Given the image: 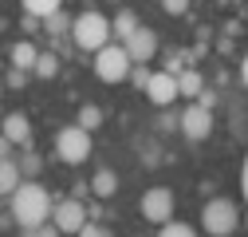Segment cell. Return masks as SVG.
I'll return each instance as SVG.
<instances>
[{"label":"cell","instance_id":"7a4b0ae2","mask_svg":"<svg viewBox=\"0 0 248 237\" xmlns=\"http://www.w3.org/2000/svg\"><path fill=\"white\" fill-rule=\"evenodd\" d=\"M71 36L83 51H99L110 44V20L103 12H83L75 24H71Z\"/></svg>","mask_w":248,"mask_h":237},{"label":"cell","instance_id":"5b68a950","mask_svg":"<svg viewBox=\"0 0 248 237\" xmlns=\"http://www.w3.org/2000/svg\"><path fill=\"white\" fill-rule=\"evenodd\" d=\"M55 154L63 158L67 166L87 162V158H91V131H83L79 123H75V127H63V131L55 135Z\"/></svg>","mask_w":248,"mask_h":237},{"label":"cell","instance_id":"44dd1931","mask_svg":"<svg viewBox=\"0 0 248 237\" xmlns=\"http://www.w3.org/2000/svg\"><path fill=\"white\" fill-rule=\"evenodd\" d=\"M28 237H63V233H59L51 221H44V225H36V229H28Z\"/></svg>","mask_w":248,"mask_h":237},{"label":"cell","instance_id":"603a6c76","mask_svg":"<svg viewBox=\"0 0 248 237\" xmlns=\"http://www.w3.org/2000/svg\"><path fill=\"white\" fill-rule=\"evenodd\" d=\"M162 8H166L170 16H181L185 8H189V0H162Z\"/></svg>","mask_w":248,"mask_h":237},{"label":"cell","instance_id":"ffe728a7","mask_svg":"<svg viewBox=\"0 0 248 237\" xmlns=\"http://www.w3.org/2000/svg\"><path fill=\"white\" fill-rule=\"evenodd\" d=\"M158 237H197V233L185 225V221H166V225L158 229Z\"/></svg>","mask_w":248,"mask_h":237},{"label":"cell","instance_id":"484cf974","mask_svg":"<svg viewBox=\"0 0 248 237\" xmlns=\"http://www.w3.org/2000/svg\"><path fill=\"white\" fill-rule=\"evenodd\" d=\"M79 237H107V229H95V225H91V221H87V225L79 229Z\"/></svg>","mask_w":248,"mask_h":237},{"label":"cell","instance_id":"d6986e66","mask_svg":"<svg viewBox=\"0 0 248 237\" xmlns=\"http://www.w3.org/2000/svg\"><path fill=\"white\" fill-rule=\"evenodd\" d=\"M99 123H103V111H99V107H83V111H79V127H83V131H95Z\"/></svg>","mask_w":248,"mask_h":237},{"label":"cell","instance_id":"7402d4cb","mask_svg":"<svg viewBox=\"0 0 248 237\" xmlns=\"http://www.w3.org/2000/svg\"><path fill=\"white\" fill-rule=\"evenodd\" d=\"M16 166H20V174H28V178H32V174L40 170V158H36V154H24V162H16Z\"/></svg>","mask_w":248,"mask_h":237},{"label":"cell","instance_id":"52a82bcc","mask_svg":"<svg viewBox=\"0 0 248 237\" xmlns=\"http://www.w3.org/2000/svg\"><path fill=\"white\" fill-rule=\"evenodd\" d=\"M177 123H181V135L189 138V142H205V138L213 135V111L201 107V103H189V107L181 111Z\"/></svg>","mask_w":248,"mask_h":237},{"label":"cell","instance_id":"8992f818","mask_svg":"<svg viewBox=\"0 0 248 237\" xmlns=\"http://www.w3.org/2000/svg\"><path fill=\"white\" fill-rule=\"evenodd\" d=\"M51 225L63 233V237H79V229L87 225V210H83V202H75V198L55 202V205H51Z\"/></svg>","mask_w":248,"mask_h":237},{"label":"cell","instance_id":"5bb4252c","mask_svg":"<svg viewBox=\"0 0 248 237\" xmlns=\"http://www.w3.org/2000/svg\"><path fill=\"white\" fill-rule=\"evenodd\" d=\"M20 4H24V12L32 16V20H47L51 12H59L63 0H20Z\"/></svg>","mask_w":248,"mask_h":237},{"label":"cell","instance_id":"4316f807","mask_svg":"<svg viewBox=\"0 0 248 237\" xmlns=\"http://www.w3.org/2000/svg\"><path fill=\"white\" fill-rule=\"evenodd\" d=\"M240 190H244V198H248V158H244V170H240Z\"/></svg>","mask_w":248,"mask_h":237},{"label":"cell","instance_id":"f1b7e54d","mask_svg":"<svg viewBox=\"0 0 248 237\" xmlns=\"http://www.w3.org/2000/svg\"><path fill=\"white\" fill-rule=\"evenodd\" d=\"M244 225H248V218H244Z\"/></svg>","mask_w":248,"mask_h":237},{"label":"cell","instance_id":"83f0119b","mask_svg":"<svg viewBox=\"0 0 248 237\" xmlns=\"http://www.w3.org/2000/svg\"><path fill=\"white\" fill-rule=\"evenodd\" d=\"M240 75H244V83H248V55H244V64H240Z\"/></svg>","mask_w":248,"mask_h":237},{"label":"cell","instance_id":"277c9868","mask_svg":"<svg viewBox=\"0 0 248 237\" xmlns=\"http://www.w3.org/2000/svg\"><path fill=\"white\" fill-rule=\"evenodd\" d=\"M95 75H99L103 83H122V79L130 75V55H126V48H122V44L99 48V51H95Z\"/></svg>","mask_w":248,"mask_h":237},{"label":"cell","instance_id":"4fadbf2b","mask_svg":"<svg viewBox=\"0 0 248 237\" xmlns=\"http://www.w3.org/2000/svg\"><path fill=\"white\" fill-rule=\"evenodd\" d=\"M36 55H40V48H36V44H28V40H20V44L12 48V64H16L20 71H32V64H36Z\"/></svg>","mask_w":248,"mask_h":237},{"label":"cell","instance_id":"7c38bea8","mask_svg":"<svg viewBox=\"0 0 248 237\" xmlns=\"http://www.w3.org/2000/svg\"><path fill=\"white\" fill-rule=\"evenodd\" d=\"M20 182H24L20 166H16V162H12L8 154H4V158H0V198H8V194H12L16 186H20Z\"/></svg>","mask_w":248,"mask_h":237},{"label":"cell","instance_id":"30bf717a","mask_svg":"<svg viewBox=\"0 0 248 237\" xmlns=\"http://www.w3.org/2000/svg\"><path fill=\"white\" fill-rule=\"evenodd\" d=\"M122 48H126V55H130V64H150V59H154V51H158V36H154L150 32V28H134V32L126 36V44H122Z\"/></svg>","mask_w":248,"mask_h":237},{"label":"cell","instance_id":"8fae6325","mask_svg":"<svg viewBox=\"0 0 248 237\" xmlns=\"http://www.w3.org/2000/svg\"><path fill=\"white\" fill-rule=\"evenodd\" d=\"M0 138H8V146H28V138H32L28 115H20V111L4 115V123H0Z\"/></svg>","mask_w":248,"mask_h":237},{"label":"cell","instance_id":"9c48e42d","mask_svg":"<svg viewBox=\"0 0 248 237\" xmlns=\"http://www.w3.org/2000/svg\"><path fill=\"white\" fill-rule=\"evenodd\" d=\"M142 214H146V221H158V225H166V221L173 218V194H170L166 186H154V190H146V198H142Z\"/></svg>","mask_w":248,"mask_h":237},{"label":"cell","instance_id":"6da1fadb","mask_svg":"<svg viewBox=\"0 0 248 237\" xmlns=\"http://www.w3.org/2000/svg\"><path fill=\"white\" fill-rule=\"evenodd\" d=\"M51 198L40 182H32V178H24V182L12 190V218L20 229H36L44 221H51Z\"/></svg>","mask_w":248,"mask_h":237},{"label":"cell","instance_id":"3957f363","mask_svg":"<svg viewBox=\"0 0 248 237\" xmlns=\"http://www.w3.org/2000/svg\"><path fill=\"white\" fill-rule=\"evenodd\" d=\"M201 225H205L209 237H229L240 225V214H236V205L229 198H213L205 210H201Z\"/></svg>","mask_w":248,"mask_h":237},{"label":"cell","instance_id":"e0dca14e","mask_svg":"<svg viewBox=\"0 0 248 237\" xmlns=\"http://www.w3.org/2000/svg\"><path fill=\"white\" fill-rule=\"evenodd\" d=\"M134 28H138V20H134V12H118V16L110 20V36H122V40H126V36L134 32Z\"/></svg>","mask_w":248,"mask_h":237},{"label":"cell","instance_id":"ba28073f","mask_svg":"<svg viewBox=\"0 0 248 237\" xmlns=\"http://www.w3.org/2000/svg\"><path fill=\"white\" fill-rule=\"evenodd\" d=\"M146 95H150L154 107H170V103H177V99H181V95H177V75H170V71H150V79H146Z\"/></svg>","mask_w":248,"mask_h":237},{"label":"cell","instance_id":"9a60e30c","mask_svg":"<svg viewBox=\"0 0 248 237\" xmlns=\"http://www.w3.org/2000/svg\"><path fill=\"white\" fill-rule=\"evenodd\" d=\"M91 190H95L99 198H114V190H118V178H114L110 170H99L95 178H91Z\"/></svg>","mask_w":248,"mask_h":237},{"label":"cell","instance_id":"2e32d148","mask_svg":"<svg viewBox=\"0 0 248 237\" xmlns=\"http://www.w3.org/2000/svg\"><path fill=\"white\" fill-rule=\"evenodd\" d=\"M32 71H36L40 79H51V75L59 71V59H55L51 51H40V55H36V64H32Z\"/></svg>","mask_w":248,"mask_h":237},{"label":"cell","instance_id":"d4e9b609","mask_svg":"<svg viewBox=\"0 0 248 237\" xmlns=\"http://www.w3.org/2000/svg\"><path fill=\"white\" fill-rule=\"evenodd\" d=\"M130 75H134V83H142V87H146V79H150L146 64H130Z\"/></svg>","mask_w":248,"mask_h":237},{"label":"cell","instance_id":"ac0fdd59","mask_svg":"<svg viewBox=\"0 0 248 237\" xmlns=\"http://www.w3.org/2000/svg\"><path fill=\"white\" fill-rule=\"evenodd\" d=\"M177 95H193L197 99L201 95V75L197 71H181L177 75Z\"/></svg>","mask_w":248,"mask_h":237},{"label":"cell","instance_id":"cb8c5ba5","mask_svg":"<svg viewBox=\"0 0 248 237\" xmlns=\"http://www.w3.org/2000/svg\"><path fill=\"white\" fill-rule=\"evenodd\" d=\"M47 24H51V32H63V28H67V16H63V12H51Z\"/></svg>","mask_w":248,"mask_h":237}]
</instances>
